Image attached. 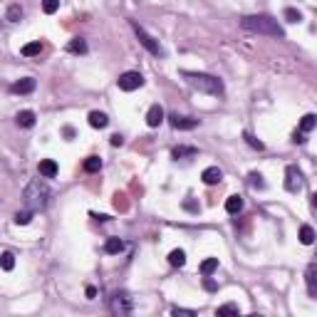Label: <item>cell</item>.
<instances>
[{
  "mask_svg": "<svg viewBox=\"0 0 317 317\" xmlns=\"http://www.w3.org/2000/svg\"><path fill=\"white\" fill-rule=\"evenodd\" d=\"M169 263H171L174 268H181V265H186V253H184L181 248L171 251V253H169Z\"/></svg>",
  "mask_w": 317,
  "mask_h": 317,
  "instance_id": "21",
  "label": "cell"
},
{
  "mask_svg": "<svg viewBox=\"0 0 317 317\" xmlns=\"http://www.w3.org/2000/svg\"><path fill=\"white\" fill-rule=\"evenodd\" d=\"M203 288H206L208 293H216V290H218V285H216V280H211V275H206V280H203Z\"/></svg>",
  "mask_w": 317,
  "mask_h": 317,
  "instance_id": "34",
  "label": "cell"
},
{
  "mask_svg": "<svg viewBox=\"0 0 317 317\" xmlns=\"http://www.w3.org/2000/svg\"><path fill=\"white\" fill-rule=\"evenodd\" d=\"M92 218H97V221H102V223H104V221H109V216H104V213H99V216H97V213H92Z\"/></svg>",
  "mask_w": 317,
  "mask_h": 317,
  "instance_id": "39",
  "label": "cell"
},
{
  "mask_svg": "<svg viewBox=\"0 0 317 317\" xmlns=\"http://www.w3.org/2000/svg\"><path fill=\"white\" fill-rule=\"evenodd\" d=\"M117 84H119L122 92H134V89L144 87V77L139 72H124V74H119Z\"/></svg>",
  "mask_w": 317,
  "mask_h": 317,
  "instance_id": "6",
  "label": "cell"
},
{
  "mask_svg": "<svg viewBox=\"0 0 317 317\" xmlns=\"http://www.w3.org/2000/svg\"><path fill=\"white\" fill-rule=\"evenodd\" d=\"M226 211L231 213V216H236V213H241L243 211V196H228V201H226Z\"/></svg>",
  "mask_w": 317,
  "mask_h": 317,
  "instance_id": "17",
  "label": "cell"
},
{
  "mask_svg": "<svg viewBox=\"0 0 317 317\" xmlns=\"http://www.w3.org/2000/svg\"><path fill=\"white\" fill-rule=\"evenodd\" d=\"M241 27L248 30V32H255V35H268V37H278V40L285 37V30L270 15H243Z\"/></svg>",
  "mask_w": 317,
  "mask_h": 317,
  "instance_id": "1",
  "label": "cell"
},
{
  "mask_svg": "<svg viewBox=\"0 0 317 317\" xmlns=\"http://www.w3.org/2000/svg\"><path fill=\"white\" fill-rule=\"evenodd\" d=\"M171 315H186V317H193L196 315V313H193V310H184V308H171Z\"/></svg>",
  "mask_w": 317,
  "mask_h": 317,
  "instance_id": "35",
  "label": "cell"
},
{
  "mask_svg": "<svg viewBox=\"0 0 317 317\" xmlns=\"http://www.w3.org/2000/svg\"><path fill=\"white\" fill-rule=\"evenodd\" d=\"M87 42H84V37H72L69 42H67V52H72V55H87Z\"/></svg>",
  "mask_w": 317,
  "mask_h": 317,
  "instance_id": "15",
  "label": "cell"
},
{
  "mask_svg": "<svg viewBox=\"0 0 317 317\" xmlns=\"http://www.w3.org/2000/svg\"><path fill=\"white\" fill-rule=\"evenodd\" d=\"M50 186L42 181V179H35V181H30L27 186H25V191H22V201H25V206L30 208V211H42L47 203H50Z\"/></svg>",
  "mask_w": 317,
  "mask_h": 317,
  "instance_id": "3",
  "label": "cell"
},
{
  "mask_svg": "<svg viewBox=\"0 0 317 317\" xmlns=\"http://www.w3.org/2000/svg\"><path fill=\"white\" fill-rule=\"evenodd\" d=\"M293 141H295V144H305V134H303V131H300V134L295 131V139H293Z\"/></svg>",
  "mask_w": 317,
  "mask_h": 317,
  "instance_id": "37",
  "label": "cell"
},
{
  "mask_svg": "<svg viewBox=\"0 0 317 317\" xmlns=\"http://www.w3.org/2000/svg\"><path fill=\"white\" fill-rule=\"evenodd\" d=\"M315 127H317V117H315V114H305V117H303V122H300V131H303V134H308V131H313Z\"/></svg>",
  "mask_w": 317,
  "mask_h": 317,
  "instance_id": "24",
  "label": "cell"
},
{
  "mask_svg": "<svg viewBox=\"0 0 317 317\" xmlns=\"http://www.w3.org/2000/svg\"><path fill=\"white\" fill-rule=\"evenodd\" d=\"M99 169H102V159L99 156H87L84 159V171L87 174H97Z\"/></svg>",
  "mask_w": 317,
  "mask_h": 317,
  "instance_id": "23",
  "label": "cell"
},
{
  "mask_svg": "<svg viewBox=\"0 0 317 317\" xmlns=\"http://www.w3.org/2000/svg\"><path fill=\"white\" fill-rule=\"evenodd\" d=\"M303 186H305L303 171H300L298 166H288V169H285V189H288L290 193H298Z\"/></svg>",
  "mask_w": 317,
  "mask_h": 317,
  "instance_id": "7",
  "label": "cell"
},
{
  "mask_svg": "<svg viewBox=\"0 0 317 317\" xmlns=\"http://www.w3.org/2000/svg\"><path fill=\"white\" fill-rule=\"evenodd\" d=\"M241 310H238V305H233V303H228V305H221L218 310H216V315H238Z\"/></svg>",
  "mask_w": 317,
  "mask_h": 317,
  "instance_id": "32",
  "label": "cell"
},
{
  "mask_svg": "<svg viewBox=\"0 0 317 317\" xmlns=\"http://www.w3.org/2000/svg\"><path fill=\"white\" fill-rule=\"evenodd\" d=\"M37 171H40V176H42V179H55L60 169H57V164H55L52 159H42V161H40V166H37Z\"/></svg>",
  "mask_w": 317,
  "mask_h": 317,
  "instance_id": "13",
  "label": "cell"
},
{
  "mask_svg": "<svg viewBox=\"0 0 317 317\" xmlns=\"http://www.w3.org/2000/svg\"><path fill=\"white\" fill-rule=\"evenodd\" d=\"M0 268H2V270H12V268H15V255H12L10 251L0 253Z\"/></svg>",
  "mask_w": 317,
  "mask_h": 317,
  "instance_id": "27",
  "label": "cell"
},
{
  "mask_svg": "<svg viewBox=\"0 0 317 317\" xmlns=\"http://www.w3.org/2000/svg\"><path fill=\"white\" fill-rule=\"evenodd\" d=\"M248 184H251L253 189H265V181H263V176H260L258 171H253V174L248 176Z\"/></svg>",
  "mask_w": 317,
  "mask_h": 317,
  "instance_id": "31",
  "label": "cell"
},
{
  "mask_svg": "<svg viewBox=\"0 0 317 317\" xmlns=\"http://www.w3.org/2000/svg\"><path fill=\"white\" fill-rule=\"evenodd\" d=\"M109 124V117L104 112H89V127L92 129H104Z\"/></svg>",
  "mask_w": 317,
  "mask_h": 317,
  "instance_id": "16",
  "label": "cell"
},
{
  "mask_svg": "<svg viewBox=\"0 0 317 317\" xmlns=\"http://www.w3.org/2000/svg\"><path fill=\"white\" fill-rule=\"evenodd\" d=\"M300 243L303 246H313L315 243V228L313 226H303L300 228Z\"/></svg>",
  "mask_w": 317,
  "mask_h": 317,
  "instance_id": "20",
  "label": "cell"
},
{
  "mask_svg": "<svg viewBox=\"0 0 317 317\" xmlns=\"http://www.w3.org/2000/svg\"><path fill=\"white\" fill-rule=\"evenodd\" d=\"M131 30H134L136 40H139V42H141V45H144V47L151 52V55H156V57H161V55H164L161 45H159V42H156V40H154V37H151V35H149V32H146V30H144V27L136 22V20H131Z\"/></svg>",
  "mask_w": 317,
  "mask_h": 317,
  "instance_id": "4",
  "label": "cell"
},
{
  "mask_svg": "<svg viewBox=\"0 0 317 317\" xmlns=\"http://www.w3.org/2000/svg\"><path fill=\"white\" fill-rule=\"evenodd\" d=\"M169 124H171L176 131H191V129L198 127V119L184 117V114H171V117H169Z\"/></svg>",
  "mask_w": 317,
  "mask_h": 317,
  "instance_id": "8",
  "label": "cell"
},
{
  "mask_svg": "<svg viewBox=\"0 0 317 317\" xmlns=\"http://www.w3.org/2000/svg\"><path fill=\"white\" fill-rule=\"evenodd\" d=\"M32 213H35V211H30V208H25V211H17L12 221H15L17 226H27V223L32 221Z\"/></svg>",
  "mask_w": 317,
  "mask_h": 317,
  "instance_id": "26",
  "label": "cell"
},
{
  "mask_svg": "<svg viewBox=\"0 0 317 317\" xmlns=\"http://www.w3.org/2000/svg\"><path fill=\"white\" fill-rule=\"evenodd\" d=\"M196 154H198V151H196L193 146H176V149L171 151V156H174L176 161H179V159H184V156H196Z\"/></svg>",
  "mask_w": 317,
  "mask_h": 317,
  "instance_id": "25",
  "label": "cell"
},
{
  "mask_svg": "<svg viewBox=\"0 0 317 317\" xmlns=\"http://www.w3.org/2000/svg\"><path fill=\"white\" fill-rule=\"evenodd\" d=\"M122 144H124V136L122 134H114L112 136V146H122Z\"/></svg>",
  "mask_w": 317,
  "mask_h": 317,
  "instance_id": "36",
  "label": "cell"
},
{
  "mask_svg": "<svg viewBox=\"0 0 317 317\" xmlns=\"http://www.w3.org/2000/svg\"><path fill=\"white\" fill-rule=\"evenodd\" d=\"M32 89H35V79L32 77H22V79H17V82L10 84V92L12 94H30Z\"/></svg>",
  "mask_w": 317,
  "mask_h": 317,
  "instance_id": "9",
  "label": "cell"
},
{
  "mask_svg": "<svg viewBox=\"0 0 317 317\" xmlns=\"http://www.w3.org/2000/svg\"><path fill=\"white\" fill-rule=\"evenodd\" d=\"M218 270V258H206L203 263H201V275L206 278V275H213Z\"/></svg>",
  "mask_w": 317,
  "mask_h": 317,
  "instance_id": "22",
  "label": "cell"
},
{
  "mask_svg": "<svg viewBox=\"0 0 317 317\" xmlns=\"http://www.w3.org/2000/svg\"><path fill=\"white\" fill-rule=\"evenodd\" d=\"M181 77L186 79L189 87H193V89H198V92H203V94L223 97V92H226L223 82H221L218 77H213V74H206V72H189V69H184Z\"/></svg>",
  "mask_w": 317,
  "mask_h": 317,
  "instance_id": "2",
  "label": "cell"
},
{
  "mask_svg": "<svg viewBox=\"0 0 317 317\" xmlns=\"http://www.w3.org/2000/svg\"><path fill=\"white\" fill-rule=\"evenodd\" d=\"M243 139H246V144H248L251 149H258V151H263V149H265V144H263V141H258V139H255L253 134H248V131L243 134Z\"/></svg>",
  "mask_w": 317,
  "mask_h": 317,
  "instance_id": "29",
  "label": "cell"
},
{
  "mask_svg": "<svg viewBox=\"0 0 317 317\" xmlns=\"http://www.w3.org/2000/svg\"><path fill=\"white\" fill-rule=\"evenodd\" d=\"M285 20L288 22H300L303 20V12L295 10V7H285Z\"/></svg>",
  "mask_w": 317,
  "mask_h": 317,
  "instance_id": "30",
  "label": "cell"
},
{
  "mask_svg": "<svg viewBox=\"0 0 317 317\" xmlns=\"http://www.w3.org/2000/svg\"><path fill=\"white\" fill-rule=\"evenodd\" d=\"M35 112L32 109H22V112H17L15 114V124L20 127V129H32L35 127Z\"/></svg>",
  "mask_w": 317,
  "mask_h": 317,
  "instance_id": "11",
  "label": "cell"
},
{
  "mask_svg": "<svg viewBox=\"0 0 317 317\" xmlns=\"http://www.w3.org/2000/svg\"><path fill=\"white\" fill-rule=\"evenodd\" d=\"M109 310H112L114 315H129V313L134 310V303H131V298L122 290V293H114V295H112Z\"/></svg>",
  "mask_w": 317,
  "mask_h": 317,
  "instance_id": "5",
  "label": "cell"
},
{
  "mask_svg": "<svg viewBox=\"0 0 317 317\" xmlns=\"http://www.w3.org/2000/svg\"><path fill=\"white\" fill-rule=\"evenodd\" d=\"M122 251H124V241H119V238H109L104 243V253H109V255H117Z\"/></svg>",
  "mask_w": 317,
  "mask_h": 317,
  "instance_id": "19",
  "label": "cell"
},
{
  "mask_svg": "<svg viewBox=\"0 0 317 317\" xmlns=\"http://www.w3.org/2000/svg\"><path fill=\"white\" fill-rule=\"evenodd\" d=\"M305 280H308V293H310V298H317V265L315 263L308 265Z\"/></svg>",
  "mask_w": 317,
  "mask_h": 317,
  "instance_id": "14",
  "label": "cell"
},
{
  "mask_svg": "<svg viewBox=\"0 0 317 317\" xmlns=\"http://www.w3.org/2000/svg\"><path fill=\"white\" fill-rule=\"evenodd\" d=\"M161 122H164V109H161V104H151L149 112H146V124H149L151 129H156V127H161Z\"/></svg>",
  "mask_w": 317,
  "mask_h": 317,
  "instance_id": "10",
  "label": "cell"
},
{
  "mask_svg": "<svg viewBox=\"0 0 317 317\" xmlns=\"http://www.w3.org/2000/svg\"><path fill=\"white\" fill-rule=\"evenodd\" d=\"M5 17H7L10 22H20V20H22V7H20L17 2H15V5H10V7H7V15H5Z\"/></svg>",
  "mask_w": 317,
  "mask_h": 317,
  "instance_id": "28",
  "label": "cell"
},
{
  "mask_svg": "<svg viewBox=\"0 0 317 317\" xmlns=\"http://www.w3.org/2000/svg\"><path fill=\"white\" fill-rule=\"evenodd\" d=\"M22 57H37L40 52H42V42L40 40H35V42H27V45H22Z\"/></svg>",
  "mask_w": 317,
  "mask_h": 317,
  "instance_id": "18",
  "label": "cell"
},
{
  "mask_svg": "<svg viewBox=\"0 0 317 317\" xmlns=\"http://www.w3.org/2000/svg\"><path fill=\"white\" fill-rule=\"evenodd\" d=\"M87 298H89V300H94V298H97V290H94V288H92V285H89V288H87Z\"/></svg>",
  "mask_w": 317,
  "mask_h": 317,
  "instance_id": "38",
  "label": "cell"
},
{
  "mask_svg": "<svg viewBox=\"0 0 317 317\" xmlns=\"http://www.w3.org/2000/svg\"><path fill=\"white\" fill-rule=\"evenodd\" d=\"M201 179H203V184H208V186H216V184H221V179H223V171H221L218 166H208V169H203Z\"/></svg>",
  "mask_w": 317,
  "mask_h": 317,
  "instance_id": "12",
  "label": "cell"
},
{
  "mask_svg": "<svg viewBox=\"0 0 317 317\" xmlns=\"http://www.w3.org/2000/svg\"><path fill=\"white\" fill-rule=\"evenodd\" d=\"M42 10H45L47 15H55V12L60 10V0H42Z\"/></svg>",
  "mask_w": 317,
  "mask_h": 317,
  "instance_id": "33",
  "label": "cell"
}]
</instances>
